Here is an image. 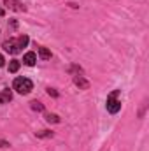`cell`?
<instances>
[{"instance_id": "cell-1", "label": "cell", "mask_w": 149, "mask_h": 151, "mask_svg": "<svg viewBox=\"0 0 149 151\" xmlns=\"http://www.w3.org/2000/svg\"><path fill=\"white\" fill-rule=\"evenodd\" d=\"M27 44H28V37H27V35H21V37H18V39H9V40H5L2 46H4V49L9 51L11 55H16V53H19Z\"/></svg>"}, {"instance_id": "cell-2", "label": "cell", "mask_w": 149, "mask_h": 151, "mask_svg": "<svg viewBox=\"0 0 149 151\" xmlns=\"http://www.w3.org/2000/svg\"><path fill=\"white\" fill-rule=\"evenodd\" d=\"M12 88L21 93V95H28L32 90H34V83L28 79V77H16L14 83H12Z\"/></svg>"}, {"instance_id": "cell-3", "label": "cell", "mask_w": 149, "mask_h": 151, "mask_svg": "<svg viewBox=\"0 0 149 151\" xmlns=\"http://www.w3.org/2000/svg\"><path fill=\"white\" fill-rule=\"evenodd\" d=\"M105 106H107V111L111 114H116L119 109H121V100H119V90H114L109 93V97H107V102H105Z\"/></svg>"}, {"instance_id": "cell-4", "label": "cell", "mask_w": 149, "mask_h": 151, "mask_svg": "<svg viewBox=\"0 0 149 151\" xmlns=\"http://www.w3.org/2000/svg\"><path fill=\"white\" fill-rule=\"evenodd\" d=\"M4 4L11 9V11H16V12H23L25 11V5L18 0H4Z\"/></svg>"}, {"instance_id": "cell-5", "label": "cell", "mask_w": 149, "mask_h": 151, "mask_svg": "<svg viewBox=\"0 0 149 151\" xmlns=\"http://www.w3.org/2000/svg\"><path fill=\"white\" fill-rule=\"evenodd\" d=\"M35 62H37V55H35L34 51L25 53V56H23V63H25V65L32 67V65H35Z\"/></svg>"}, {"instance_id": "cell-6", "label": "cell", "mask_w": 149, "mask_h": 151, "mask_svg": "<svg viewBox=\"0 0 149 151\" xmlns=\"http://www.w3.org/2000/svg\"><path fill=\"white\" fill-rule=\"evenodd\" d=\"M11 100H12V91H11L9 88L2 90V91H0V104H7V102H11Z\"/></svg>"}, {"instance_id": "cell-7", "label": "cell", "mask_w": 149, "mask_h": 151, "mask_svg": "<svg viewBox=\"0 0 149 151\" xmlns=\"http://www.w3.org/2000/svg\"><path fill=\"white\" fill-rule=\"evenodd\" d=\"M74 83L79 86V88H82V90H88V88H90V83H88L82 76H75V77H74Z\"/></svg>"}, {"instance_id": "cell-8", "label": "cell", "mask_w": 149, "mask_h": 151, "mask_svg": "<svg viewBox=\"0 0 149 151\" xmlns=\"http://www.w3.org/2000/svg\"><path fill=\"white\" fill-rule=\"evenodd\" d=\"M39 56H40L42 60H49V58H51V51H49L47 47H39Z\"/></svg>"}, {"instance_id": "cell-9", "label": "cell", "mask_w": 149, "mask_h": 151, "mask_svg": "<svg viewBox=\"0 0 149 151\" xmlns=\"http://www.w3.org/2000/svg\"><path fill=\"white\" fill-rule=\"evenodd\" d=\"M18 69H19V62L18 60H11V63H9V72H18Z\"/></svg>"}, {"instance_id": "cell-10", "label": "cell", "mask_w": 149, "mask_h": 151, "mask_svg": "<svg viewBox=\"0 0 149 151\" xmlns=\"http://www.w3.org/2000/svg\"><path fill=\"white\" fill-rule=\"evenodd\" d=\"M46 119H47L49 123H58V121H60V118H58L56 114H46Z\"/></svg>"}, {"instance_id": "cell-11", "label": "cell", "mask_w": 149, "mask_h": 151, "mask_svg": "<svg viewBox=\"0 0 149 151\" xmlns=\"http://www.w3.org/2000/svg\"><path fill=\"white\" fill-rule=\"evenodd\" d=\"M32 109H35V111H44V106H42L40 102H37V100H34V102H32Z\"/></svg>"}, {"instance_id": "cell-12", "label": "cell", "mask_w": 149, "mask_h": 151, "mask_svg": "<svg viewBox=\"0 0 149 151\" xmlns=\"http://www.w3.org/2000/svg\"><path fill=\"white\" fill-rule=\"evenodd\" d=\"M37 135H39V137H49V135H51V134H49V132H47V130H44V132H39Z\"/></svg>"}, {"instance_id": "cell-13", "label": "cell", "mask_w": 149, "mask_h": 151, "mask_svg": "<svg viewBox=\"0 0 149 151\" xmlns=\"http://www.w3.org/2000/svg\"><path fill=\"white\" fill-rule=\"evenodd\" d=\"M9 146V142H5V141H0V148H7Z\"/></svg>"}, {"instance_id": "cell-14", "label": "cell", "mask_w": 149, "mask_h": 151, "mask_svg": "<svg viewBox=\"0 0 149 151\" xmlns=\"http://www.w3.org/2000/svg\"><path fill=\"white\" fill-rule=\"evenodd\" d=\"M4 62H5V60H4V56L0 55V67H4Z\"/></svg>"}, {"instance_id": "cell-15", "label": "cell", "mask_w": 149, "mask_h": 151, "mask_svg": "<svg viewBox=\"0 0 149 151\" xmlns=\"http://www.w3.org/2000/svg\"><path fill=\"white\" fill-rule=\"evenodd\" d=\"M4 14H5V12H4V9L0 7V16H4Z\"/></svg>"}]
</instances>
